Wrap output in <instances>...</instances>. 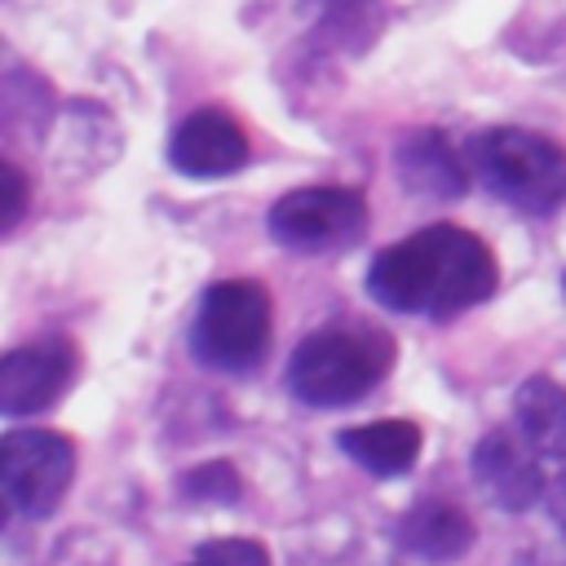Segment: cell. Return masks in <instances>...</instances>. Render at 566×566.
<instances>
[{
  "label": "cell",
  "mask_w": 566,
  "mask_h": 566,
  "mask_svg": "<svg viewBox=\"0 0 566 566\" xmlns=\"http://www.w3.org/2000/svg\"><path fill=\"white\" fill-rule=\"evenodd\" d=\"M248 155H252L248 133L217 106H199L168 137V164L181 177H195V181L230 177V172H239L248 164Z\"/></svg>",
  "instance_id": "9c48e42d"
},
{
  "label": "cell",
  "mask_w": 566,
  "mask_h": 566,
  "mask_svg": "<svg viewBox=\"0 0 566 566\" xmlns=\"http://www.w3.org/2000/svg\"><path fill=\"white\" fill-rule=\"evenodd\" d=\"M562 283H566V279H562Z\"/></svg>",
  "instance_id": "d6986e66"
},
{
  "label": "cell",
  "mask_w": 566,
  "mask_h": 566,
  "mask_svg": "<svg viewBox=\"0 0 566 566\" xmlns=\"http://www.w3.org/2000/svg\"><path fill=\"white\" fill-rule=\"evenodd\" d=\"M394 367V340L376 327H323L310 332L283 371V385L305 407H349L367 398Z\"/></svg>",
  "instance_id": "7a4b0ae2"
},
{
  "label": "cell",
  "mask_w": 566,
  "mask_h": 566,
  "mask_svg": "<svg viewBox=\"0 0 566 566\" xmlns=\"http://www.w3.org/2000/svg\"><path fill=\"white\" fill-rule=\"evenodd\" d=\"M548 513H553V522L562 526V535H566V473L548 486Z\"/></svg>",
  "instance_id": "ac0fdd59"
},
{
  "label": "cell",
  "mask_w": 566,
  "mask_h": 566,
  "mask_svg": "<svg viewBox=\"0 0 566 566\" xmlns=\"http://www.w3.org/2000/svg\"><path fill=\"white\" fill-rule=\"evenodd\" d=\"M371 226L367 199L349 186H301L274 199L265 230L279 248L301 256H332L354 248Z\"/></svg>",
  "instance_id": "5b68a950"
},
{
  "label": "cell",
  "mask_w": 566,
  "mask_h": 566,
  "mask_svg": "<svg viewBox=\"0 0 566 566\" xmlns=\"http://www.w3.org/2000/svg\"><path fill=\"white\" fill-rule=\"evenodd\" d=\"M305 9L314 13V27L323 40H336L340 49H358L376 35L380 27V9L376 0H305Z\"/></svg>",
  "instance_id": "5bb4252c"
},
{
  "label": "cell",
  "mask_w": 566,
  "mask_h": 566,
  "mask_svg": "<svg viewBox=\"0 0 566 566\" xmlns=\"http://www.w3.org/2000/svg\"><path fill=\"white\" fill-rule=\"evenodd\" d=\"M500 287L495 252L464 226H424L367 265V296L389 314L447 318L482 305Z\"/></svg>",
  "instance_id": "6da1fadb"
},
{
  "label": "cell",
  "mask_w": 566,
  "mask_h": 566,
  "mask_svg": "<svg viewBox=\"0 0 566 566\" xmlns=\"http://www.w3.org/2000/svg\"><path fill=\"white\" fill-rule=\"evenodd\" d=\"M398 181L420 199H460L469 190V159L438 128H416L394 146Z\"/></svg>",
  "instance_id": "30bf717a"
},
{
  "label": "cell",
  "mask_w": 566,
  "mask_h": 566,
  "mask_svg": "<svg viewBox=\"0 0 566 566\" xmlns=\"http://www.w3.org/2000/svg\"><path fill=\"white\" fill-rule=\"evenodd\" d=\"M186 566H270V553L256 539H208Z\"/></svg>",
  "instance_id": "2e32d148"
},
{
  "label": "cell",
  "mask_w": 566,
  "mask_h": 566,
  "mask_svg": "<svg viewBox=\"0 0 566 566\" xmlns=\"http://www.w3.org/2000/svg\"><path fill=\"white\" fill-rule=\"evenodd\" d=\"M513 429L544 455H566V389L548 376H526L513 394Z\"/></svg>",
  "instance_id": "4fadbf2b"
},
{
  "label": "cell",
  "mask_w": 566,
  "mask_h": 566,
  "mask_svg": "<svg viewBox=\"0 0 566 566\" xmlns=\"http://www.w3.org/2000/svg\"><path fill=\"white\" fill-rule=\"evenodd\" d=\"M336 447L358 464L367 469L371 478H402L420 447H424V433L416 420H367V424H354V429H340L336 433Z\"/></svg>",
  "instance_id": "7c38bea8"
},
{
  "label": "cell",
  "mask_w": 566,
  "mask_h": 566,
  "mask_svg": "<svg viewBox=\"0 0 566 566\" xmlns=\"http://www.w3.org/2000/svg\"><path fill=\"white\" fill-rule=\"evenodd\" d=\"M544 455L517 433V429H491L473 447V482L478 491L504 509V513H526L544 495Z\"/></svg>",
  "instance_id": "ba28073f"
},
{
  "label": "cell",
  "mask_w": 566,
  "mask_h": 566,
  "mask_svg": "<svg viewBox=\"0 0 566 566\" xmlns=\"http://www.w3.org/2000/svg\"><path fill=\"white\" fill-rule=\"evenodd\" d=\"M0 186H4V203H0V230L9 234L18 221H22V212H27V172L18 168V164H4L0 168Z\"/></svg>",
  "instance_id": "e0dca14e"
},
{
  "label": "cell",
  "mask_w": 566,
  "mask_h": 566,
  "mask_svg": "<svg viewBox=\"0 0 566 566\" xmlns=\"http://www.w3.org/2000/svg\"><path fill=\"white\" fill-rule=\"evenodd\" d=\"M469 172L504 203L531 217H548L566 203V146L535 128H482L464 146Z\"/></svg>",
  "instance_id": "3957f363"
},
{
  "label": "cell",
  "mask_w": 566,
  "mask_h": 566,
  "mask_svg": "<svg viewBox=\"0 0 566 566\" xmlns=\"http://www.w3.org/2000/svg\"><path fill=\"white\" fill-rule=\"evenodd\" d=\"M181 491L195 504H234L243 495V478L230 460H208L181 478Z\"/></svg>",
  "instance_id": "9a60e30c"
},
{
  "label": "cell",
  "mask_w": 566,
  "mask_h": 566,
  "mask_svg": "<svg viewBox=\"0 0 566 566\" xmlns=\"http://www.w3.org/2000/svg\"><path fill=\"white\" fill-rule=\"evenodd\" d=\"M75 363L80 354H75V340L66 336H35L13 345L0 358V411L9 420L49 411L75 380Z\"/></svg>",
  "instance_id": "52a82bcc"
},
{
  "label": "cell",
  "mask_w": 566,
  "mask_h": 566,
  "mask_svg": "<svg viewBox=\"0 0 566 566\" xmlns=\"http://www.w3.org/2000/svg\"><path fill=\"white\" fill-rule=\"evenodd\" d=\"M75 482V442L57 429H9L0 438V491L22 517H49Z\"/></svg>",
  "instance_id": "8992f818"
},
{
  "label": "cell",
  "mask_w": 566,
  "mask_h": 566,
  "mask_svg": "<svg viewBox=\"0 0 566 566\" xmlns=\"http://www.w3.org/2000/svg\"><path fill=\"white\" fill-rule=\"evenodd\" d=\"M274 305L261 279H221L203 287L195 323H190V354L203 367L243 376L256 371L270 354Z\"/></svg>",
  "instance_id": "277c9868"
},
{
  "label": "cell",
  "mask_w": 566,
  "mask_h": 566,
  "mask_svg": "<svg viewBox=\"0 0 566 566\" xmlns=\"http://www.w3.org/2000/svg\"><path fill=\"white\" fill-rule=\"evenodd\" d=\"M394 539L420 562H455L473 548V517L451 500H416L398 517Z\"/></svg>",
  "instance_id": "8fae6325"
}]
</instances>
